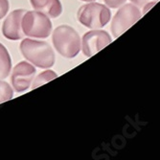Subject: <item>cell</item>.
Masks as SVG:
<instances>
[{"label":"cell","instance_id":"1","mask_svg":"<svg viewBox=\"0 0 160 160\" xmlns=\"http://www.w3.org/2000/svg\"><path fill=\"white\" fill-rule=\"evenodd\" d=\"M20 50L25 59L39 68H49L55 63V53L44 41L25 38L20 43Z\"/></svg>","mask_w":160,"mask_h":160},{"label":"cell","instance_id":"2","mask_svg":"<svg viewBox=\"0 0 160 160\" xmlns=\"http://www.w3.org/2000/svg\"><path fill=\"white\" fill-rule=\"evenodd\" d=\"M53 43L56 50L67 59L76 57L81 50L79 34L67 25L56 28L53 33Z\"/></svg>","mask_w":160,"mask_h":160},{"label":"cell","instance_id":"3","mask_svg":"<svg viewBox=\"0 0 160 160\" xmlns=\"http://www.w3.org/2000/svg\"><path fill=\"white\" fill-rule=\"evenodd\" d=\"M21 28L26 36L46 38L51 34L52 23L45 13L38 11H31L23 14Z\"/></svg>","mask_w":160,"mask_h":160},{"label":"cell","instance_id":"4","mask_svg":"<svg viewBox=\"0 0 160 160\" xmlns=\"http://www.w3.org/2000/svg\"><path fill=\"white\" fill-rule=\"evenodd\" d=\"M111 18L109 9L99 3H89L82 6L78 12V20L85 27L99 29L106 26Z\"/></svg>","mask_w":160,"mask_h":160},{"label":"cell","instance_id":"5","mask_svg":"<svg viewBox=\"0 0 160 160\" xmlns=\"http://www.w3.org/2000/svg\"><path fill=\"white\" fill-rule=\"evenodd\" d=\"M141 18L140 10L133 4H127L122 7L111 22V32L115 38H118L129 27H132Z\"/></svg>","mask_w":160,"mask_h":160},{"label":"cell","instance_id":"6","mask_svg":"<svg viewBox=\"0 0 160 160\" xmlns=\"http://www.w3.org/2000/svg\"><path fill=\"white\" fill-rule=\"evenodd\" d=\"M111 42L110 36L102 30L89 31L82 38V52L86 57H92Z\"/></svg>","mask_w":160,"mask_h":160},{"label":"cell","instance_id":"7","mask_svg":"<svg viewBox=\"0 0 160 160\" xmlns=\"http://www.w3.org/2000/svg\"><path fill=\"white\" fill-rule=\"evenodd\" d=\"M36 74V68L26 62H21L13 68L12 73V83L17 92H23L30 87L34 76Z\"/></svg>","mask_w":160,"mask_h":160},{"label":"cell","instance_id":"8","mask_svg":"<svg viewBox=\"0 0 160 160\" xmlns=\"http://www.w3.org/2000/svg\"><path fill=\"white\" fill-rule=\"evenodd\" d=\"M24 10H16L12 12L5 19L2 26V33L4 37L11 40H18L23 38V32L21 31V20Z\"/></svg>","mask_w":160,"mask_h":160},{"label":"cell","instance_id":"9","mask_svg":"<svg viewBox=\"0 0 160 160\" xmlns=\"http://www.w3.org/2000/svg\"><path fill=\"white\" fill-rule=\"evenodd\" d=\"M33 8L36 11L45 13L47 17L56 18L62 12L60 0H30Z\"/></svg>","mask_w":160,"mask_h":160},{"label":"cell","instance_id":"10","mask_svg":"<svg viewBox=\"0 0 160 160\" xmlns=\"http://www.w3.org/2000/svg\"><path fill=\"white\" fill-rule=\"evenodd\" d=\"M12 68V61L6 47L0 43V80L6 79Z\"/></svg>","mask_w":160,"mask_h":160},{"label":"cell","instance_id":"11","mask_svg":"<svg viewBox=\"0 0 160 160\" xmlns=\"http://www.w3.org/2000/svg\"><path fill=\"white\" fill-rule=\"evenodd\" d=\"M58 77V75L55 73L54 71L52 70H47V71H44L42 72L41 74H39L34 81L33 84H32V88H37V87H38L39 85H42L54 79H56Z\"/></svg>","mask_w":160,"mask_h":160},{"label":"cell","instance_id":"12","mask_svg":"<svg viewBox=\"0 0 160 160\" xmlns=\"http://www.w3.org/2000/svg\"><path fill=\"white\" fill-rule=\"evenodd\" d=\"M13 91L10 84L4 81H0V104L11 100L12 98Z\"/></svg>","mask_w":160,"mask_h":160},{"label":"cell","instance_id":"13","mask_svg":"<svg viewBox=\"0 0 160 160\" xmlns=\"http://www.w3.org/2000/svg\"><path fill=\"white\" fill-rule=\"evenodd\" d=\"M9 10V1L8 0H0V19L3 18Z\"/></svg>","mask_w":160,"mask_h":160},{"label":"cell","instance_id":"14","mask_svg":"<svg viewBox=\"0 0 160 160\" xmlns=\"http://www.w3.org/2000/svg\"><path fill=\"white\" fill-rule=\"evenodd\" d=\"M104 1L109 8H118L123 5L127 0H104Z\"/></svg>","mask_w":160,"mask_h":160},{"label":"cell","instance_id":"15","mask_svg":"<svg viewBox=\"0 0 160 160\" xmlns=\"http://www.w3.org/2000/svg\"><path fill=\"white\" fill-rule=\"evenodd\" d=\"M134 5L136 6H139V7H143L145 5L149 4L150 2H152V1H156V0H130Z\"/></svg>","mask_w":160,"mask_h":160},{"label":"cell","instance_id":"16","mask_svg":"<svg viewBox=\"0 0 160 160\" xmlns=\"http://www.w3.org/2000/svg\"><path fill=\"white\" fill-rule=\"evenodd\" d=\"M82 1H87V2H91V1H94V0H82Z\"/></svg>","mask_w":160,"mask_h":160}]
</instances>
